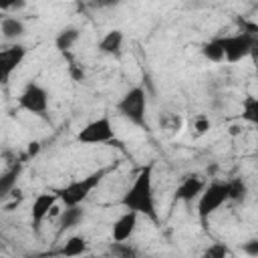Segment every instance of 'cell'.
Returning <instances> with one entry per match:
<instances>
[{"label":"cell","mask_w":258,"mask_h":258,"mask_svg":"<svg viewBox=\"0 0 258 258\" xmlns=\"http://www.w3.org/2000/svg\"><path fill=\"white\" fill-rule=\"evenodd\" d=\"M121 206L125 208V212L145 216L151 222L159 220V214L155 208V196H153V163H147L139 169L133 183L123 194Z\"/></svg>","instance_id":"1"},{"label":"cell","mask_w":258,"mask_h":258,"mask_svg":"<svg viewBox=\"0 0 258 258\" xmlns=\"http://www.w3.org/2000/svg\"><path fill=\"white\" fill-rule=\"evenodd\" d=\"M228 202V181H210L198 198V220L204 228H208L210 218Z\"/></svg>","instance_id":"4"},{"label":"cell","mask_w":258,"mask_h":258,"mask_svg":"<svg viewBox=\"0 0 258 258\" xmlns=\"http://www.w3.org/2000/svg\"><path fill=\"white\" fill-rule=\"evenodd\" d=\"M248 196V185L244 179H230L228 181V202H244Z\"/></svg>","instance_id":"21"},{"label":"cell","mask_w":258,"mask_h":258,"mask_svg":"<svg viewBox=\"0 0 258 258\" xmlns=\"http://www.w3.org/2000/svg\"><path fill=\"white\" fill-rule=\"evenodd\" d=\"M210 127H212V123H210V119H208L206 115H198V117L194 119L196 135H206V133L210 131Z\"/></svg>","instance_id":"23"},{"label":"cell","mask_w":258,"mask_h":258,"mask_svg":"<svg viewBox=\"0 0 258 258\" xmlns=\"http://www.w3.org/2000/svg\"><path fill=\"white\" fill-rule=\"evenodd\" d=\"M202 54H204V58L210 60V62H224V48H222L220 36L208 40V42L202 46Z\"/></svg>","instance_id":"18"},{"label":"cell","mask_w":258,"mask_h":258,"mask_svg":"<svg viewBox=\"0 0 258 258\" xmlns=\"http://www.w3.org/2000/svg\"><path fill=\"white\" fill-rule=\"evenodd\" d=\"M123 40H125L123 32H121L119 28H113V30H109V32H105V34H103V38L99 40L97 48H99V52H101V54H107V56H115V58H119V56H121V52H123Z\"/></svg>","instance_id":"12"},{"label":"cell","mask_w":258,"mask_h":258,"mask_svg":"<svg viewBox=\"0 0 258 258\" xmlns=\"http://www.w3.org/2000/svg\"><path fill=\"white\" fill-rule=\"evenodd\" d=\"M48 91L40 85V83H28L20 97H18V107L30 115H36V117H46L48 113Z\"/></svg>","instance_id":"6"},{"label":"cell","mask_w":258,"mask_h":258,"mask_svg":"<svg viewBox=\"0 0 258 258\" xmlns=\"http://www.w3.org/2000/svg\"><path fill=\"white\" fill-rule=\"evenodd\" d=\"M139 216L133 212H123L111 226V242H127L137 230Z\"/></svg>","instance_id":"10"},{"label":"cell","mask_w":258,"mask_h":258,"mask_svg":"<svg viewBox=\"0 0 258 258\" xmlns=\"http://www.w3.org/2000/svg\"><path fill=\"white\" fill-rule=\"evenodd\" d=\"M117 113L135 127L147 129V93L143 87H131L117 101Z\"/></svg>","instance_id":"3"},{"label":"cell","mask_w":258,"mask_h":258,"mask_svg":"<svg viewBox=\"0 0 258 258\" xmlns=\"http://www.w3.org/2000/svg\"><path fill=\"white\" fill-rule=\"evenodd\" d=\"M113 169V165H107V167H99L95 171H91L89 175L81 177V179H73L69 181L64 187H58L54 189L58 202L69 208V206H83V202L93 194L95 187H99L103 183V179L109 175V171Z\"/></svg>","instance_id":"2"},{"label":"cell","mask_w":258,"mask_h":258,"mask_svg":"<svg viewBox=\"0 0 258 258\" xmlns=\"http://www.w3.org/2000/svg\"><path fill=\"white\" fill-rule=\"evenodd\" d=\"M242 121L256 125L258 123V99L254 95H248L242 101Z\"/></svg>","instance_id":"20"},{"label":"cell","mask_w":258,"mask_h":258,"mask_svg":"<svg viewBox=\"0 0 258 258\" xmlns=\"http://www.w3.org/2000/svg\"><path fill=\"white\" fill-rule=\"evenodd\" d=\"M22 8H26V2H22V0L0 2V10H4V12H16V10H22Z\"/></svg>","instance_id":"24"},{"label":"cell","mask_w":258,"mask_h":258,"mask_svg":"<svg viewBox=\"0 0 258 258\" xmlns=\"http://www.w3.org/2000/svg\"><path fill=\"white\" fill-rule=\"evenodd\" d=\"M38 151H40V143H36V141L28 143V153H26L28 157H34V155H36Z\"/></svg>","instance_id":"26"},{"label":"cell","mask_w":258,"mask_h":258,"mask_svg":"<svg viewBox=\"0 0 258 258\" xmlns=\"http://www.w3.org/2000/svg\"><path fill=\"white\" fill-rule=\"evenodd\" d=\"M81 38V30L77 26H64L58 30L56 38H54V46L60 50V52H69Z\"/></svg>","instance_id":"16"},{"label":"cell","mask_w":258,"mask_h":258,"mask_svg":"<svg viewBox=\"0 0 258 258\" xmlns=\"http://www.w3.org/2000/svg\"><path fill=\"white\" fill-rule=\"evenodd\" d=\"M89 250V244L83 236L75 234V236H69L62 246L56 250V256H62V258H77V256H83L85 252Z\"/></svg>","instance_id":"15"},{"label":"cell","mask_w":258,"mask_h":258,"mask_svg":"<svg viewBox=\"0 0 258 258\" xmlns=\"http://www.w3.org/2000/svg\"><path fill=\"white\" fill-rule=\"evenodd\" d=\"M200 258H206V256H200Z\"/></svg>","instance_id":"28"},{"label":"cell","mask_w":258,"mask_h":258,"mask_svg":"<svg viewBox=\"0 0 258 258\" xmlns=\"http://www.w3.org/2000/svg\"><path fill=\"white\" fill-rule=\"evenodd\" d=\"M202 256H206V258H228L230 256V248L226 244H222V242H214L210 248L204 250Z\"/></svg>","instance_id":"22"},{"label":"cell","mask_w":258,"mask_h":258,"mask_svg":"<svg viewBox=\"0 0 258 258\" xmlns=\"http://www.w3.org/2000/svg\"><path fill=\"white\" fill-rule=\"evenodd\" d=\"M24 32H26V26H24V22L18 16L8 14V16H2L0 18V34H2L4 40L16 42L18 38L24 36Z\"/></svg>","instance_id":"13"},{"label":"cell","mask_w":258,"mask_h":258,"mask_svg":"<svg viewBox=\"0 0 258 258\" xmlns=\"http://www.w3.org/2000/svg\"><path fill=\"white\" fill-rule=\"evenodd\" d=\"M58 198L54 191H44V194H38L34 200H32V206H30V224L32 228L38 232L40 230V224L44 222V218L54 210Z\"/></svg>","instance_id":"9"},{"label":"cell","mask_w":258,"mask_h":258,"mask_svg":"<svg viewBox=\"0 0 258 258\" xmlns=\"http://www.w3.org/2000/svg\"><path fill=\"white\" fill-rule=\"evenodd\" d=\"M77 141L83 145H99V143H111L115 141V129L113 123L107 115L97 117L93 121H89L79 133H77Z\"/></svg>","instance_id":"7"},{"label":"cell","mask_w":258,"mask_h":258,"mask_svg":"<svg viewBox=\"0 0 258 258\" xmlns=\"http://www.w3.org/2000/svg\"><path fill=\"white\" fill-rule=\"evenodd\" d=\"M26 58V46L14 42L0 48V85H8L12 73L24 62Z\"/></svg>","instance_id":"8"},{"label":"cell","mask_w":258,"mask_h":258,"mask_svg":"<svg viewBox=\"0 0 258 258\" xmlns=\"http://www.w3.org/2000/svg\"><path fill=\"white\" fill-rule=\"evenodd\" d=\"M242 250H244V254H248L250 258H256L258 256V240H248L244 246H242Z\"/></svg>","instance_id":"25"},{"label":"cell","mask_w":258,"mask_h":258,"mask_svg":"<svg viewBox=\"0 0 258 258\" xmlns=\"http://www.w3.org/2000/svg\"><path fill=\"white\" fill-rule=\"evenodd\" d=\"M85 218V210L83 206H69L60 212L58 216V236L64 234L67 230H73L75 226H79Z\"/></svg>","instance_id":"14"},{"label":"cell","mask_w":258,"mask_h":258,"mask_svg":"<svg viewBox=\"0 0 258 258\" xmlns=\"http://www.w3.org/2000/svg\"><path fill=\"white\" fill-rule=\"evenodd\" d=\"M109 258H139V252L129 242H111L109 244Z\"/></svg>","instance_id":"19"},{"label":"cell","mask_w":258,"mask_h":258,"mask_svg":"<svg viewBox=\"0 0 258 258\" xmlns=\"http://www.w3.org/2000/svg\"><path fill=\"white\" fill-rule=\"evenodd\" d=\"M26 258H46V256H26Z\"/></svg>","instance_id":"27"},{"label":"cell","mask_w":258,"mask_h":258,"mask_svg":"<svg viewBox=\"0 0 258 258\" xmlns=\"http://www.w3.org/2000/svg\"><path fill=\"white\" fill-rule=\"evenodd\" d=\"M204 187H206V181L200 175H187L177 185V189L173 194V200L175 202H183V204H191L194 200L200 198V194L204 191Z\"/></svg>","instance_id":"11"},{"label":"cell","mask_w":258,"mask_h":258,"mask_svg":"<svg viewBox=\"0 0 258 258\" xmlns=\"http://www.w3.org/2000/svg\"><path fill=\"white\" fill-rule=\"evenodd\" d=\"M18 175H20V163L10 165L8 169H4L0 173V202L14 191L16 181H18Z\"/></svg>","instance_id":"17"},{"label":"cell","mask_w":258,"mask_h":258,"mask_svg":"<svg viewBox=\"0 0 258 258\" xmlns=\"http://www.w3.org/2000/svg\"><path fill=\"white\" fill-rule=\"evenodd\" d=\"M222 48H224V60L226 62H240L248 58L254 52L256 46V30H242L236 34L220 36Z\"/></svg>","instance_id":"5"}]
</instances>
